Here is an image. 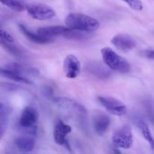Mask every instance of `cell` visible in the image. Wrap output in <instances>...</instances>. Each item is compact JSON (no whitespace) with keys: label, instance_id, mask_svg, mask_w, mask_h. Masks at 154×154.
<instances>
[{"label":"cell","instance_id":"6da1fadb","mask_svg":"<svg viewBox=\"0 0 154 154\" xmlns=\"http://www.w3.org/2000/svg\"><path fill=\"white\" fill-rule=\"evenodd\" d=\"M66 26L77 31L92 32L99 28V22L95 18L80 13L69 14L65 19Z\"/></svg>","mask_w":154,"mask_h":154},{"label":"cell","instance_id":"7a4b0ae2","mask_svg":"<svg viewBox=\"0 0 154 154\" xmlns=\"http://www.w3.org/2000/svg\"><path fill=\"white\" fill-rule=\"evenodd\" d=\"M102 60L111 70L120 73H128L131 70V65L126 59L120 57L111 48H104L101 50Z\"/></svg>","mask_w":154,"mask_h":154},{"label":"cell","instance_id":"3957f363","mask_svg":"<svg viewBox=\"0 0 154 154\" xmlns=\"http://www.w3.org/2000/svg\"><path fill=\"white\" fill-rule=\"evenodd\" d=\"M38 33L46 37L53 38L55 36H63L71 39H80L85 38L81 31L72 29L68 26H51L41 27L38 29Z\"/></svg>","mask_w":154,"mask_h":154},{"label":"cell","instance_id":"277c9868","mask_svg":"<svg viewBox=\"0 0 154 154\" xmlns=\"http://www.w3.org/2000/svg\"><path fill=\"white\" fill-rule=\"evenodd\" d=\"M38 120V113L37 110L32 106H27L23 110L20 117L19 124L23 129H26L27 133L35 135L37 127L35 124Z\"/></svg>","mask_w":154,"mask_h":154},{"label":"cell","instance_id":"5b68a950","mask_svg":"<svg viewBox=\"0 0 154 154\" xmlns=\"http://www.w3.org/2000/svg\"><path fill=\"white\" fill-rule=\"evenodd\" d=\"M113 145L116 148L129 149L133 144V135L129 125H124L117 129L112 136Z\"/></svg>","mask_w":154,"mask_h":154},{"label":"cell","instance_id":"8992f818","mask_svg":"<svg viewBox=\"0 0 154 154\" xmlns=\"http://www.w3.org/2000/svg\"><path fill=\"white\" fill-rule=\"evenodd\" d=\"M98 101L109 113L114 115L121 116L126 114V107L122 102L111 96H99Z\"/></svg>","mask_w":154,"mask_h":154},{"label":"cell","instance_id":"52a82bcc","mask_svg":"<svg viewBox=\"0 0 154 154\" xmlns=\"http://www.w3.org/2000/svg\"><path fill=\"white\" fill-rule=\"evenodd\" d=\"M26 11L31 17L38 20H51L56 16L54 9L45 4H35L28 6Z\"/></svg>","mask_w":154,"mask_h":154},{"label":"cell","instance_id":"ba28073f","mask_svg":"<svg viewBox=\"0 0 154 154\" xmlns=\"http://www.w3.org/2000/svg\"><path fill=\"white\" fill-rule=\"evenodd\" d=\"M54 102L60 108L65 111L73 113L77 116H85L87 114V110L83 105L77 102L73 99L65 97H57L54 99Z\"/></svg>","mask_w":154,"mask_h":154},{"label":"cell","instance_id":"9c48e42d","mask_svg":"<svg viewBox=\"0 0 154 154\" xmlns=\"http://www.w3.org/2000/svg\"><path fill=\"white\" fill-rule=\"evenodd\" d=\"M72 132V127L66 124L62 120H58L55 123L54 129V139L59 145L65 146L68 149L70 148L66 137Z\"/></svg>","mask_w":154,"mask_h":154},{"label":"cell","instance_id":"30bf717a","mask_svg":"<svg viewBox=\"0 0 154 154\" xmlns=\"http://www.w3.org/2000/svg\"><path fill=\"white\" fill-rule=\"evenodd\" d=\"M81 63L75 56L72 54L66 56L63 62V70L68 78H77L81 72Z\"/></svg>","mask_w":154,"mask_h":154},{"label":"cell","instance_id":"8fae6325","mask_svg":"<svg viewBox=\"0 0 154 154\" xmlns=\"http://www.w3.org/2000/svg\"><path fill=\"white\" fill-rule=\"evenodd\" d=\"M111 43L119 51L123 52H129L136 46L135 39L129 34H117L111 39Z\"/></svg>","mask_w":154,"mask_h":154},{"label":"cell","instance_id":"7c38bea8","mask_svg":"<svg viewBox=\"0 0 154 154\" xmlns=\"http://www.w3.org/2000/svg\"><path fill=\"white\" fill-rule=\"evenodd\" d=\"M111 119L107 114L98 112L93 117V126L97 135H103L109 128Z\"/></svg>","mask_w":154,"mask_h":154},{"label":"cell","instance_id":"4fadbf2b","mask_svg":"<svg viewBox=\"0 0 154 154\" xmlns=\"http://www.w3.org/2000/svg\"><path fill=\"white\" fill-rule=\"evenodd\" d=\"M19 28L23 35L32 42L38 44V45H47V44H50L54 42L53 38L46 37V36L42 35L39 33L36 34V33L32 32L23 24H19Z\"/></svg>","mask_w":154,"mask_h":154},{"label":"cell","instance_id":"5bb4252c","mask_svg":"<svg viewBox=\"0 0 154 154\" xmlns=\"http://www.w3.org/2000/svg\"><path fill=\"white\" fill-rule=\"evenodd\" d=\"M17 148L23 153L32 151L35 147V141L32 137L20 136L17 138L14 141Z\"/></svg>","mask_w":154,"mask_h":154},{"label":"cell","instance_id":"9a60e30c","mask_svg":"<svg viewBox=\"0 0 154 154\" xmlns=\"http://www.w3.org/2000/svg\"><path fill=\"white\" fill-rule=\"evenodd\" d=\"M12 112V108L10 106L1 103L0 106V136L2 138L7 128L9 117Z\"/></svg>","mask_w":154,"mask_h":154},{"label":"cell","instance_id":"2e32d148","mask_svg":"<svg viewBox=\"0 0 154 154\" xmlns=\"http://www.w3.org/2000/svg\"><path fill=\"white\" fill-rule=\"evenodd\" d=\"M1 75L2 76L5 77V78H8V79L11 80V81H17V82L23 83V84H32V82L31 81H29L28 78H26L24 75H21V74L18 73V72H14L13 70L7 69V68H5V69L2 68L1 69Z\"/></svg>","mask_w":154,"mask_h":154},{"label":"cell","instance_id":"e0dca14e","mask_svg":"<svg viewBox=\"0 0 154 154\" xmlns=\"http://www.w3.org/2000/svg\"><path fill=\"white\" fill-rule=\"evenodd\" d=\"M137 125H138V127L140 129V132H141L142 136L147 141L151 150L154 152V138L149 129V126L143 120L138 121Z\"/></svg>","mask_w":154,"mask_h":154},{"label":"cell","instance_id":"ac0fdd59","mask_svg":"<svg viewBox=\"0 0 154 154\" xmlns=\"http://www.w3.org/2000/svg\"><path fill=\"white\" fill-rule=\"evenodd\" d=\"M88 70L90 73L94 75L95 76L102 78V79L108 78L110 75H111V72L108 71V69H106L103 66L97 63L89 65Z\"/></svg>","mask_w":154,"mask_h":154},{"label":"cell","instance_id":"d6986e66","mask_svg":"<svg viewBox=\"0 0 154 154\" xmlns=\"http://www.w3.org/2000/svg\"><path fill=\"white\" fill-rule=\"evenodd\" d=\"M1 2L15 11L21 12L28 8V5L20 0H1Z\"/></svg>","mask_w":154,"mask_h":154},{"label":"cell","instance_id":"ffe728a7","mask_svg":"<svg viewBox=\"0 0 154 154\" xmlns=\"http://www.w3.org/2000/svg\"><path fill=\"white\" fill-rule=\"evenodd\" d=\"M1 44L6 50H7L8 52H10L11 54H13V55L17 56V57H21L22 55V52L19 50V48H17V47H15L14 45H11V43L8 42H4V41L1 40Z\"/></svg>","mask_w":154,"mask_h":154},{"label":"cell","instance_id":"44dd1931","mask_svg":"<svg viewBox=\"0 0 154 154\" xmlns=\"http://www.w3.org/2000/svg\"><path fill=\"white\" fill-rule=\"evenodd\" d=\"M126 2L132 9L135 11H141L143 9V4L141 0H122Z\"/></svg>","mask_w":154,"mask_h":154},{"label":"cell","instance_id":"7402d4cb","mask_svg":"<svg viewBox=\"0 0 154 154\" xmlns=\"http://www.w3.org/2000/svg\"><path fill=\"white\" fill-rule=\"evenodd\" d=\"M1 40L6 42H8V43H13L14 39L13 36L10 33L5 31V30L1 29Z\"/></svg>","mask_w":154,"mask_h":154},{"label":"cell","instance_id":"603a6c76","mask_svg":"<svg viewBox=\"0 0 154 154\" xmlns=\"http://www.w3.org/2000/svg\"><path fill=\"white\" fill-rule=\"evenodd\" d=\"M140 56L147 60H154V50H144L140 52Z\"/></svg>","mask_w":154,"mask_h":154}]
</instances>
